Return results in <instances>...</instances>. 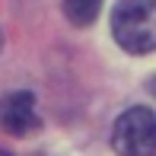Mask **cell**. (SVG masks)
Returning <instances> with one entry per match:
<instances>
[{"instance_id": "1", "label": "cell", "mask_w": 156, "mask_h": 156, "mask_svg": "<svg viewBox=\"0 0 156 156\" xmlns=\"http://www.w3.org/2000/svg\"><path fill=\"white\" fill-rule=\"evenodd\" d=\"M112 35L131 54L156 48V0H118L112 10Z\"/></svg>"}, {"instance_id": "2", "label": "cell", "mask_w": 156, "mask_h": 156, "mask_svg": "<svg viewBox=\"0 0 156 156\" xmlns=\"http://www.w3.org/2000/svg\"><path fill=\"white\" fill-rule=\"evenodd\" d=\"M112 147L118 156H156V115L150 108H127L112 127Z\"/></svg>"}, {"instance_id": "5", "label": "cell", "mask_w": 156, "mask_h": 156, "mask_svg": "<svg viewBox=\"0 0 156 156\" xmlns=\"http://www.w3.org/2000/svg\"><path fill=\"white\" fill-rule=\"evenodd\" d=\"M0 48H3V32H0Z\"/></svg>"}, {"instance_id": "4", "label": "cell", "mask_w": 156, "mask_h": 156, "mask_svg": "<svg viewBox=\"0 0 156 156\" xmlns=\"http://www.w3.org/2000/svg\"><path fill=\"white\" fill-rule=\"evenodd\" d=\"M61 3H64V13H67V19L73 26H89L102 10V0H61Z\"/></svg>"}, {"instance_id": "3", "label": "cell", "mask_w": 156, "mask_h": 156, "mask_svg": "<svg viewBox=\"0 0 156 156\" xmlns=\"http://www.w3.org/2000/svg\"><path fill=\"white\" fill-rule=\"evenodd\" d=\"M41 124L38 112H35V96L19 89V93H10L0 102V127L13 137H26V134H35Z\"/></svg>"}]
</instances>
